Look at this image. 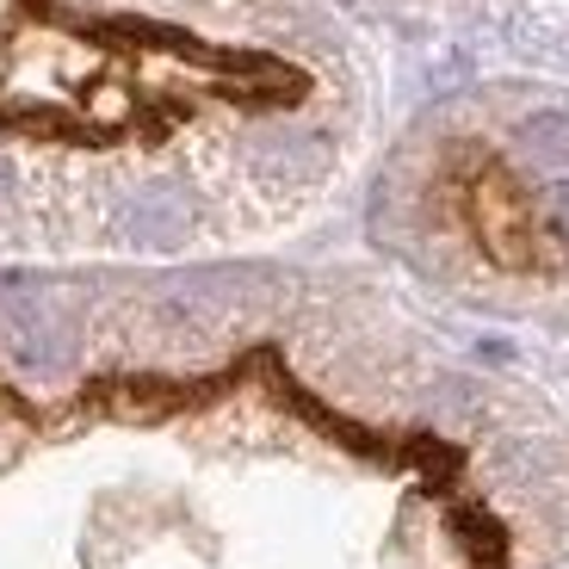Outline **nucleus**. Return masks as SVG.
Returning a JSON list of instances; mask_svg holds the SVG:
<instances>
[{
    "mask_svg": "<svg viewBox=\"0 0 569 569\" xmlns=\"http://www.w3.org/2000/svg\"><path fill=\"white\" fill-rule=\"evenodd\" d=\"M0 186H7V173H0Z\"/></svg>",
    "mask_w": 569,
    "mask_h": 569,
    "instance_id": "nucleus-4",
    "label": "nucleus"
},
{
    "mask_svg": "<svg viewBox=\"0 0 569 569\" xmlns=\"http://www.w3.org/2000/svg\"><path fill=\"white\" fill-rule=\"evenodd\" d=\"M124 236L142 242V248H168V242L186 236V211L168 199V192H142V199L124 211Z\"/></svg>",
    "mask_w": 569,
    "mask_h": 569,
    "instance_id": "nucleus-1",
    "label": "nucleus"
},
{
    "mask_svg": "<svg viewBox=\"0 0 569 569\" xmlns=\"http://www.w3.org/2000/svg\"><path fill=\"white\" fill-rule=\"evenodd\" d=\"M520 149L532 161H569V118L563 112H539L520 124Z\"/></svg>",
    "mask_w": 569,
    "mask_h": 569,
    "instance_id": "nucleus-2",
    "label": "nucleus"
},
{
    "mask_svg": "<svg viewBox=\"0 0 569 569\" xmlns=\"http://www.w3.org/2000/svg\"><path fill=\"white\" fill-rule=\"evenodd\" d=\"M539 204H545V223H551L557 236H569V173L545 186V199H539Z\"/></svg>",
    "mask_w": 569,
    "mask_h": 569,
    "instance_id": "nucleus-3",
    "label": "nucleus"
}]
</instances>
